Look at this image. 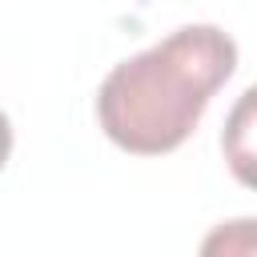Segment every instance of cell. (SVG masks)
Wrapping results in <instances>:
<instances>
[{"label":"cell","instance_id":"1","mask_svg":"<svg viewBox=\"0 0 257 257\" xmlns=\"http://www.w3.org/2000/svg\"><path fill=\"white\" fill-rule=\"evenodd\" d=\"M237 68V44L217 24H189L116 64L96 92L104 137L133 157H165L201 124L209 100Z\"/></svg>","mask_w":257,"mask_h":257},{"label":"cell","instance_id":"2","mask_svg":"<svg viewBox=\"0 0 257 257\" xmlns=\"http://www.w3.org/2000/svg\"><path fill=\"white\" fill-rule=\"evenodd\" d=\"M221 153L233 181L257 193V84H249L229 108L221 128Z\"/></svg>","mask_w":257,"mask_h":257},{"label":"cell","instance_id":"3","mask_svg":"<svg viewBox=\"0 0 257 257\" xmlns=\"http://www.w3.org/2000/svg\"><path fill=\"white\" fill-rule=\"evenodd\" d=\"M205 257H253L257 253V221H229L217 225L201 241Z\"/></svg>","mask_w":257,"mask_h":257}]
</instances>
